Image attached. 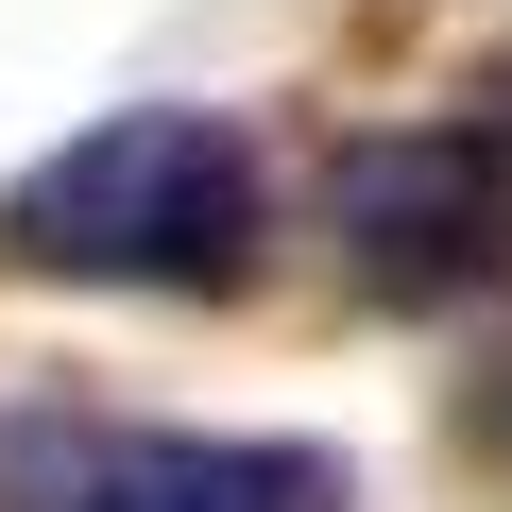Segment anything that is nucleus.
Segmentation results:
<instances>
[{
    "instance_id": "obj_1",
    "label": "nucleus",
    "mask_w": 512,
    "mask_h": 512,
    "mask_svg": "<svg viewBox=\"0 0 512 512\" xmlns=\"http://www.w3.org/2000/svg\"><path fill=\"white\" fill-rule=\"evenodd\" d=\"M256 239H274V171L205 103H120L0 188V256L52 291H239Z\"/></svg>"
},
{
    "instance_id": "obj_3",
    "label": "nucleus",
    "mask_w": 512,
    "mask_h": 512,
    "mask_svg": "<svg viewBox=\"0 0 512 512\" xmlns=\"http://www.w3.org/2000/svg\"><path fill=\"white\" fill-rule=\"evenodd\" d=\"M325 444H222L120 410H0V512H325Z\"/></svg>"
},
{
    "instance_id": "obj_2",
    "label": "nucleus",
    "mask_w": 512,
    "mask_h": 512,
    "mask_svg": "<svg viewBox=\"0 0 512 512\" xmlns=\"http://www.w3.org/2000/svg\"><path fill=\"white\" fill-rule=\"evenodd\" d=\"M325 239L376 308H461L512 274V171L478 120H410V137H342L325 171Z\"/></svg>"
},
{
    "instance_id": "obj_4",
    "label": "nucleus",
    "mask_w": 512,
    "mask_h": 512,
    "mask_svg": "<svg viewBox=\"0 0 512 512\" xmlns=\"http://www.w3.org/2000/svg\"><path fill=\"white\" fill-rule=\"evenodd\" d=\"M478 137H495V171H512V69H478Z\"/></svg>"
}]
</instances>
